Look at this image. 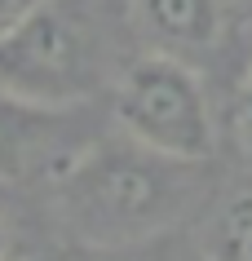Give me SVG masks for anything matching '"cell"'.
Here are the masks:
<instances>
[{"label": "cell", "instance_id": "obj_11", "mask_svg": "<svg viewBox=\"0 0 252 261\" xmlns=\"http://www.w3.org/2000/svg\"><path fill=\"white\" fill-rule=\"evenodd\" d=\"M22 261H49V257H22Z\"/></svg>", "mask_w": 252, "mask_h": 261}, {"label": "cell", "instance_id": "obj_1", "mask_svg": "<svg viewBox=\"0 0 252 261\" xmlns=\"http://www.w3.org/2000/svg\"><path fill=\"white\" fill-rule=\"evenodd\" d=\"M195 168L137 142L89 146L58 173V208L84 248H133L190 208Z\"/></svg>", "mask_w": 252, "mask_h": 261}, {"label": "cell", "instance_id": "obj_6", "mask_svg": "<svg viewBox=\"0 0 252 261\" xmlns=\"http://www.w3.org/2000/svg\"><path fill=\"white\" fill-rule=\"evenodd\" d=\"M212 261H252V195L235 199L217 221Z\"/></svg>", "mask_w": 252, "mask_h": 261}, {"label": "cell", "instance_id": "obj_5", "mask_svg": "<svg viewBox=\"0 0 252 261\" xmlns=\"http://www.w3.org/2000/svg\"><path fill=\"white\" fill-rule=\"evenodd\" d=\"M133 18L151 40L177 58L190 49H208L221 36L226 0H133Z\"/></svg>", "mask_w": 252, "mask_h": 261}, {"label": "cell", "instance_id": "obj_4", "mask_svg": "<svg viewBox=\"0 0 252 261\" xmlns=\"http://www.w3.org/2000/svg\"><path fill=\"white\" fill-rule=\"evenodd\" d=\"M75 155L67 151V111L0 84V181H22L40 168L58 177Z\"/></svg>", "mask_w": 252, "mask_h": 261}, {"label": "cell", "instance_id": "obj_10", "mask_svg": "<svg viewBox=\"0 0 252 261\" xmlns=\"http://www.w3.org/2000/svg\"><path fill=\"white\" fill-rule=\"evenodd\" d=\"M0 261H9V230H5V221H0Z\"/></svg>", "mask_w": 252, "mask_h": 261}, {"label": "cell", "instance_id": "obj_9", "mask_svg": "<svg viewBox=\"0 0 252 261\" xmlns=\"http://www.w3.org/2000/svg\"><path fill=\"white\" fill-rule=\"evenodd\" d=\"M239 124H243V133H248V142H252V80H248V89H243V107H239Z\"/></svg>", "mask_w": 252, "mask_h": 261}, {"label": "cell", "instance_id": "obj_8", "mask_svg": "<svg viewBox=\"0 0 252 261\" xmlns=\"http://www.w3.org/2000/svg\"><path fill=\"white\" fill-rule=\"evenodd\" d=\"M75 261H142V257H137V244H133V248H84Z\"/></svg>", "mask_w": 252, "mask_h": 261}, {"label": "cell", "instance_id": "obj_3", "mask_svg": "<svg viewBox=\"0 0 252 261\" xmlns=\"http://www.w3.org/2000/svg\"><path fill=\"white\" fill-rule=\"evenodd\" d=\"M111 102L124 138L155 155L204 164L217 146L208 93L195 71L173 54H151L128 62L115 80Z\"/></svg>", "mask_w": 252, "mask_h": 261}, {"label": "cell", "instance_id": "obj_2", "mask_svg": "<svg viewBox=\"0 0 252 261\" xmlns=\"http://www.w3.org/2000/svg\"><path fill=\"white\" fill-rule=\"evenodd\" d=\"M106 75V31L93 0H40L0 40V84L44 107H75Z\"/></svg>", "mask_w": 252, "mask_h": 261}, {"label": "cell", "instance_id": "obj_7", "mask_svg": "<svg viewBox=\"0 0 252 261\" xmlns=\"http://www.w3.org/2000/svg\"><path fill=\"white\" fill-rule=\"evenodd\" d=\"M36 5H40V0H0V40H5V36H9Z\"/></svg>", "mask_w": 252, "mask_h": 261}]
</instances>
